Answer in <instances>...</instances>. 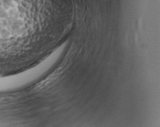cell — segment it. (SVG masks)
<instances>
[{"mask_svg": "<svg viewBox=\"0 0 160 127\" xmlns=\"http://www.w3.org/2000/svg\"><path fill=\"white\" fill-rule=\"evenodd\" d=\"M23 0H0V37H9L12 31L16 33L19 29L20 13L23 10Z\"/></svg>", "mask_w": 160, "mask_h": 127, "instance_id": "obj_1", "label": "cell"}]
</instances>
